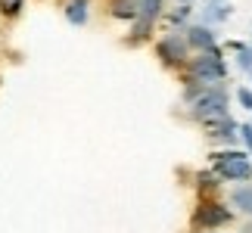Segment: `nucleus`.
Returning a JSON list of instances; mask_svg holds the SVG:
<instances>
[{"label": "nucleus", "instance_id": "f257e3e1", "mask_svg": "<svg viewBox=\"0 0 252 233\" xmlns=\"http://www.w3.org/2000/svg\"><path fill=\"white\" fill-rule=\"evenodd\" d=\"M212 171L227 183H249L252 180V155L246 149H218L209 155Z\"/></svg>", "mask_w": 252, "mask_h": 233}, {"label": "nucleus", "instance_id": "f03ea898", "mask_svg": "<svg viewBox=\"0 0 252 233\" xmlns=\"http://www.w3.org/2000/svg\"><path fill=\"white\" fill-rule=\"evenodd\" d=\"M234 215H237V211L230 205H224L218 196L199 199L196 208H193V215H190V230L193 233H215L221 227L234 224Z\"/></svg>", "mask_w": 252, "mask_h": 233}, {"label": "nucleus", "instance_id": "7ed1b4c3", "mask_svg": "<svg viewBox=\"0 0 252 233\" xmlns=\"http://www.w3.org/2000/svg\"><path fill=\"white\" fill-rule=\"evenodd\" d=\"M184 78H193L199 84H224L227 78V62L221 50H209V53H193L187 69H184Z\"/></svg>", "mask_w": 252, "mask_h": 233}, {"label": "nucleus", "instance_id": "20e7f679", "mask_svg": "<svg viewBox=\"0 0 252 233\" xmlns=\"http://www.w3.org/2000/svg\"><path fill=\"white\" fill-rule=\"evenodd\" d=\"M190 106V118L193 121H209V118H218V115H230V93H227V87L224 84H209L206 90H202Z\"/></svg>", "mask_w": 252, "mask_h": 233}, {"label": "nucleus", "instance_id": "39448f33", "mask_svg": "<svg viewBox=\"0 0 252 233\" xmlns=\"http://www.w3.org/2000/svg\"><path fill=\"white\" fill-rule=\"evenodd\" d=\"M190 56L193 53H190V44L184 37V31H168L156 41V59L165 69H187Z\"/></svg>", "mask_w": 252, "mask_h": 233}, {"label": "nucleus", "instance_id": "423d86ee", "mask_svg": "<svg viewBox=\"0 0 252 233\" xmlns=\"http://www.w3.org/2000/svg\"><path fill=\"white\" fill-rule=\"evenodd\" d=\"M202 131H206L209 140L221 143V149H234L240 143V124L230 118V115H218V118L202 121Z\"/></svg>", "mask_w": 252, "mask_h": 233}, {"label": "nucleus", "instance_id": "0eeeda50", "mask_svg": "<svg viewBox=\"0 0 252 233\" xmlns=\"http://www.w3.org/2000/svg\"><path fill=\"white\" fill-rule=\"evenodd\" d=\"M184 37L190 44V53H209V50H218V34L212 25H202V22H190L184 28Z\"/></svg>", "mask_w": 252, "mask_h": 233}, {"label": "nucleus", "instance_id": "6e6552de", "mask_svg": "<svg viewBox=\"0 0 252 233\" xmlns=\"http://www.w3.org/2000/svg\"><path fill=\"white\" fill-rule=\"evenodd\" d=\"M106 13L119 22H134L140 16V0H106Z\"/></svg>", "mask_w": 252, "mask_h": 233}, {"label": "nucleus", "instance_id": "1a4fd4ad", "mask_svg": "<svg viewBox=\"0 0 252 233\" xmlns=\"http://www.w3.org/2000/svg\"><path fill=\"white\" fill-rule=\"evenodd\" d=\"M227 205L234 208V211H240V215L252 218V180H249V183H237V187L230 190Z\"/></svg>", "mask_w": 252, "mask_h": 233}, {"label": "nucleus", "instance_id": "9d476101", "mask_svg": "<svg viewBox=\"0 0 252 233\" xmlns=\"http://www.w3.org/2000/svg\"><path fill=\"white\" fill-rule=\"evenodd\" d=\"M153 31H156V22H150V19H134L131 22V31H128V37H125V47H140V44H147L150 37H153Z\"/></svg>", "mask_w": 252, "mask_h": 233}, {"label": "nucleus", "instance_id": "9b49d317", "mask_svg": "<svg viewBox=\"0 0 252 233\" xmlns=\"http://www.w3.org/2000/svg\"><path fill=\"white\" fill-rule=\"evenodd\" d=\"M65 19H69V25L84 28L91 22V0H69L65 3Z\"/></svg>", "mask_w": 252, "mask_h": 233}, {"label": "nucleus", "instance_id": "f8f14e48", "mask_svg": "<svg viewBox=\"0 0 252 233\" xmlns=\"http://www.w3.org/2000/svg\"><path fill=\"white\" fill-rule=\"evenodd\" d=\"M162 19L171 25V31H184V28L190 25V19H193V3H178L174 9H165Z\"/></svg>", "mask_w": 252, "mask_h": 233}, {"label": "nucleus", "instance_id": "ddd939ff", "mask_svg": "<svg viewBox=\"0 0 252 233\" xmlns=\"http://www.w3.org/2000/svg\"><path fill=\"white\" fill-rule=\"evenodd\" d=\"M196 190H199V199H212V196H218V190H221V177L215 171H199L196 174Z\"/></svg>", "mask_w": 252, "mask_h": 233}, {"label": "nucleus", "instance_id": "4468645a", "mask_svg": "<svg viewBox=\"0 0 252 233\" xmlns=\"http://www.w3.org/2000/svg\"><path fill=\"white\" fill-rule=\"evenodd\" d=\"M230 19V3H206L202 6V25H221Z\"/></svg>", "mask_w": 252, "mask_h": 233}, {"label": "nucleus", "instance_id": "2eb2a0df", "mask_svg": "<svg viewBox=\"0 0 252 233\" xmlns=\"http://www.w3.org/2000/svg\"><path fill=\"white\" fill-rule=\"evenodd\" d=\"M162 16H165V0H140V19L159 22Z\"/></svg>", "mask_w": 252, "mask_h": 233}, {"label": "nucleus", "instance_id": "dca6fc26", "mask_svg": "<svg viewBox=\"0 0 252 233\" xmlns=\"http://www.w3.org/2000/svg\"><path fill=\"white\" fill-rule=\"evenodd\" d=\"M25 9V0H0V16L3 19H19Z\"/></svg>", "mask_w": 252, "mask_h": 233}, {"label": "nucleus", "instance_id": "f3484780", "mask_svg": "<svg viewBox=\"0 0 252 233\" xmlns=\"http://www.w3.org/2000/svg\"><path fill=\"white\" fill-rule=\"evenodd\" d=\"M237 50V65L243 72H252V44H234Z\"/></svg>", "mask_w": 252, "mask_h": 233}, {"label": "nucleus", "instance_id": "a211bd4d", "mask_svg": "<svg viewBox=\"0 0 252 233\" xmlns=\"http://www.w3.org/2000/svg\"><path fill=\"white\" fill-rule=\"evenodd\" d=\"M240 143H243V149L252 155V121L240 124Z\"/></svg>", "mask_w": 252, "mask_h": 233}, {"label": "nucleus", "instance_id": "6ab92c4d", "mask_svg": "<svg viewBox=\"0 0 252 233\" xmlns=\"http://www.w3.org/2000/svg\"><path fill=\"white\" fill-rule=\"evenodd\" d=\"M237 103L252 112V87H237Z\"/></svg>", "mask_w": 252, "mask_h": 233}, {"label": "nucleus", "instance_id": "aec40b11", "mask_svg": "<svg viewBox=\"0 0 252 233\" xmlns=\"http://www.w3.org/2000/svg\"><path fill=\"white\" fill-rule=\"evenodd\" d=\"M206 3H227V0H206Z\"/></svg>", "mask_w": 252, "mask_h": 233}, {"label": "nucleus", "instance_id": "412c9836", "mask_svg": "<svg viewBox=\"0 0 252 233\" xmlns=\"http://www.w3.org/2000/svg\"><path fill=\"white\" fill-rule=\"evenodd\" d=\"M174 3H193V0H174Z\"/></svg>", "mask_w": 252, "mask_h": 233}, {"label": "nucleus", "instance_id": "4be33fe9", "mask_svg": "<svg viewBox=\"0 0 252 233\" xmlns=\"http://www.w3.org/2000/svg\"><path fill=\"white\" fill-rule=\"evenodd\" d=\"M246 233H252V224H249V227H246Z\"/></svg>", "mask_w": 252, "mask_h": 233}, {"label": "nucleus", "instance_id": "5701e85b", "mask_svg": "<svg viewBox=\"0 0 252 233\" xmlns=\"http://www.w3.org/2000/svg\"><path fill=\"white\" fill-rule=\"evenodd\" d=\"M249 81H252V72H249Z\"/></svg>", "mask_w": 252, "mask_h": 233}, {"label": "nucleus", "instance_id": "b1692460", "mask_svg": "<svg viewBox=\"0 0 252 233\" xmlns=\"http://www.w3.org/2000/svg\"><path fill=\"white\" fill-rule=\"evenodd\" d=\"M215 233H218V230H215Z\"/></svg>", "mask_w": 252, "mask_h": 233}]
</instances>
